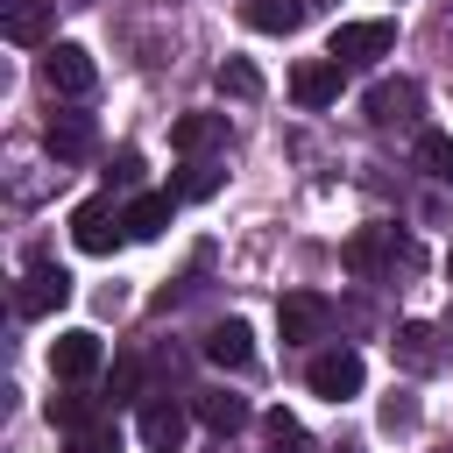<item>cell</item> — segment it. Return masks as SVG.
<instances>
[{
  "instance_id": "1",
  "label": "cell",
  "mask_w": 453,
  "mask_h": 453,
  "mask_svg": "<svg viewBox=\"0 0 453 453\" xmlns=\"http://www.w3.org/2000/svg\"><path fill=\"white\" fill-rule=\"evenodd\" d=\"M304 382H311V396H326V403H347V396H361L368 368H361V354H354V347H326V354H311Z\"/></svg>"
},
{
  "instance_id": "2",
  "label": "cell",
  "mask_w": 453,
  "mask_h": 453,
  "mask_svg": "<svg viewBox=\"0 0 453 453\" xmlns=\"http://www.w3.org/2000/svg\"><path fill=\"white\" fill-rule=\"evenodd\" d=\"M71 241H78L85 255H113V248L127 241V212H120L113 198H85V205L71 212Z\"/></svg>"
},
{
  "instance_id": "3",
  "label": "cell",
  "mask_w": 453,
  "mask_h": 453,
  "mask_svg": "<svg viewBox=\"0 0 453 453\" xmlns=\"http://www.w3.org/2000/svg\"><path fill=\"white\" fill-rule=\"evenodd\" d=\"M389 50H396V21H340L333 42H326L333 64H375V57H389Z\"/></svg>"
},
{
  "instance_id": "4",
  "label": "cell",
  "mask_w": 453,
  "mask_h": 453,
  "mask_svg": "<svg viewBox=\"0 0 453 453\" xmlns=\"http://www.w3.org/2000/svg\"><path fill=\"white\" fill-rule=\"evenodd\" d=\"M42 78H50V92L85 99V92L99 85V64H92V50H78V42H50V50H42Z\"/></svg>"
},
{
  "instance_id": "5",
  "label": "cell",
  "mask_w": 453,
  "mask_h": 453,
  "mask_svg": "<svg viewBox=\"0 0 453 453\" xmlns=\"http://www.w3.org/2000/svg\"><path fill=\"white\" fill-rule=\"evenodd\" d=\"M99 361H106V347H99V333H85V326H71V333L50 340V375H57V382H85V375H99Z\"/></svg>"
},
{
  "instance_id": "6",
  "label": "cell",
  "mask_w": 453,
  "mask_h": 453,
  "mask_svg": "<svg viewBox=\"0 0 453 453\" xmlns=\"http://www.w3.org/2000/svg\"><path fill=\"white\" fill-rule=\"evenodd\" d=\"M326 319H333V304H326L319 290H290V297L276 304V326H283V340H290V347L319 340V333H326Z\"/></svg>"
},
{
  "instance_id": "7",
  "label": "cell",
  "mask_w": 453,
  "mask_h": 453,
  "mask_svg": "<svg viewBox=\"0 0 453 453\" xmlns=\"http://www.w3.org/2000/svg\"><path fill=\"white\" fill-rule=\"evenodd\" d=\"M71 297V276L57 269V262H28V276H21V290H14V304L28 311V319H42V311H57Z\"/></svg>"
},
{
  "instance_id": "8",
  "label": "cell",
  "mask_w": 453,
  "mask_h": 453,
  "mask_svg": "<svg viewBox=\"0 0 453 453\" xmlns=\"http://www.w3.org/2000/svg\"><path fill=\"white\" fill-rule=\"evenodd\" d=\"M184 432H191L184 403H170V396H149V403H142V446H149V453H177Z\"/></svg>"
},
{
  "instance_id": "9",
  "label": "cell",
  "mask_w": 453,
  "mask_h": 453,
  "mask_svg": "<svg viewBox=\"0 0 453 453\" xmlns=\"http://www.w3.org/2000/svg\"><path fill=\"white\" fill-rule=\"evenodd\" d=\"M340 71H347V64H333V57H304V64L290 71V99H297V106H333V99H340Z\"/></svg>"
},
{
  "instance_id": "10",
  "label": "cell",
  "mask_w": 453,
  "mask_h": 453,
  "mask_svg": "<svg viewBox=\"0 0 453 453\" xmlns=\"http://www.w3.org/2000/svg\"><path fill=\"white\" fill-rule=\"evenodd\" d=\"M50 21H57V0H7L0 7V35L7 42H50Z\"/></svg>"
},
{
  "instance_id": "11",
  "label": "cell",
  "mask_w": 453,
  "mask_h": 453,
  "mask_svg": "<svg viewBox=\"0 0 453 453\" xmlns=\"http://www.w3.org/2000/svg\"><path fill=\"white\" fill-rule=\"evenodd\" d=\"M205 361H212V368H248V361H255V333H248V319H219V326L205 333Z\"/></svg>"
},
{
  "instance_id": "12",
  "label": "cell",
  "mask_w": 453,
  "mask_h": 453,
  "mask_svg": "<svg viewBox=\"0 0 453 453\" xmlns=\"http://www.w3.org/2000/svg\"><path fill=\"white\" fill-rule=\"evenodd\" d=\"M241 21L255 35H297L304 28V0H241Z\"/></svg>"
},
{
  "instance_id": "13",
  "label": "cell",
  "mask_w": 453,
  "mask_h": 453,
  "mask_svg": "<svg viewBox=\"0 0 453 453\" xmlns=\"http://www.w3.org/2000/svg\"><path fill=\"white\" fill-rule=\"evenodd\" d=\"M411 113H418V85H411V78H396V85L382 78V85L368 92V120H375V127H396V120H411Z\"/></svg>"
},
{
  "instance_id": "14",
  "label": "cell",
  "mask_w": 453,
  "mask_h": 453,
  "mask_svg": "<svg viewBox=\"0 0 453 453\" xmlns=\"http://www.w3.org/2000/svg\"><path fill=\"white\" fill-rule=\"evenodd\" d=\"M212 142H226V113H184V120L170 127V149H177V156H198V149H212Z\"/></svg>"
},
{
  "instance_id": "15",
  "label": "cell",
  "mask_w": 453,
  "mask_h": 453,
  "mask_svg": "<svg viewBox=\"0 0 453 453\" xmlns=\"http://www.w3.org/2000/svg\"><path fill=\"white\" fill-rule=\"evenodd\" d=\"M170 212H177V191H149V198H134V205H127V241H156V234L170 226Z\"/></svg>"
},
{
  "instance_id": "16",
  "label": "cell",
  "mask_w": 453,
  "mask_h": 453,
  "mask_svg": "<svg viewBox=\"0 0 453 453\" xmlns=\"http://www.w3.org/2000/svg\"><path fill=\"white\" fill-rule=\"evenodd\" d=\"M396 361H403L411 375H432V368L446 361V347H439L432 326H403V333H396Z\"/></svg>"
},
{
  "instance_id": "17",
  "label": "cell",
  "mask_w": 453,
  "mask_h": 453,
  "mask_svg": "<svg viewBox=\"0 0 453 453\" xmlns=\"http://www.w3.org/2000/svg\"><path fill=\"white\" fill-rule=\"evenodd\" d=\"M191 418H198L205 432H219V439H226V432H241V425H248V403H241V396H226V389H205V396L191 403Z\"/></svg>"
},
{
  "instance_id": "18",
  "label": "cell",
  "mask_w": 453,
  "mask_h": 453,
  "mask_svg": "<svg viewBox=\"0 0 453 453\" xmlns=\"http://www.w3.org/2000/svg\"><path fill=\"white\" fill-rule=\"evenodd\" d=\"M389 255H396V226H368V234H354V241L340 248L347 269H375V262H389Z\"/></svg>"
},
{
  "instance_id": "19",
  "label": "cell",
  "mask_w": 453,
  "mask_h": 453,
  "mask_svg": "<svg viewBox=\"0 0 453 453\" xmlns=\"http://www.w3.org/2000/svg\"><path fill=\"white\" fill-rule=\"evenodd\" d=\"M85 149H92V120H85V113L50 120V156H57V163H78Z\"/></svg>"
},
{
  "instance_id": "20",
  "label": "cell",
  "mask_w": 453,
  "mask_h": 453,
  "mask_svg": "<svg viewBox=\"0 0 453 453\" xmlns=\"http://www.w3.org/2000/svg\"><path fill=\"white\" fill-rule=\"evenodd\" d=\"M64 453H120V432H113V418H85V425H71V446Z\"/></svg>"
},
{
  "instance_id": "21",
  "label": "cell",
  "mask_w": 453,
  "mask_h": 453,
  "mask_svg": "<svg viewBox=\"0 0 453 453\" xmlns=\"http://www.w3.org/2000/svg\"><path fill=\"white\" fill-rule=\"evenodd\" d=\"M219 92H234V99H262V71H255L248 57H226V64H219Z\"/></svg>"
},
{
  "instance_id": "22",
  "label": "cell",
  "mask_w": 453,
  "mask_h": 453,
  "mask_svg": "<svg viewBox=\"0 0 453 453\" xmlns=\"http://www.w3.org/2000/svg\"><path fill=\"white\" fill-rule=\"evenodd\" d=\"M170 191H177V198H212V191H219V163H184Z\"/></svg>"
},
{
  "instance_id": "23",
  "label": "cell",
  "mask_w": 453,
  "mask_h": 453,
  "mask_svg": "<svg viewBox=\"0 0 453 453\" xmlns=\"http://www.w3.org/2000/svg\"><path fill=\"white\" fill-rule=\"evenodd\" d=\"M269 453H311V439L290 411H269Z\"/></svg>"
},
{
  "instance_id": "24",
  "label": "cell",
  "mask_w": 453,
  "mask_h": 453,
  "mask_svg": "<svg viewBox=\"0 0 453 453\" xmlns=\"http://www.w3.org/2000/svg\"><path fill=\"white\" fill-rule=\"evenodd\" d=\"M418 163H425L432 177H453V142H446V134H418Z\"/></svg>"
}]
</instances>
